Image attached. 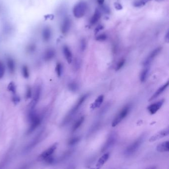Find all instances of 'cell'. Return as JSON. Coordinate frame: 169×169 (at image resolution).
<instances>
[{"mask_svg": "<svg viewBox=\"0 0 169 169\" xmlns=\"http://www.w3.org/2000/svg\"><path fill=\"white\" fill-rule=\"evenodd\" d=\"M28 118L30 123V126L28 129V134H29L35 131L36 129L39 126L42 121V117L37 114L34 109L29 110Z\"/></svg>", "mask_w": 169, "mask_h": 169, "instance_id": "6da1fadb", "label": "cell"}, {"mask_svg": "<svg viewBox=\"0 0 169 169\" xmlns=\"http://www.w3.org/2000/svg\"><path fill=\"white\" fill-rule=\"evenodd\" d=\"M87 97L88 95H85L79 99L78 101L75 105V106H73L72 108V109L70 110V111L68 113L67 115L65 118V119L62 121V125H66L71 120V119L75 115L78 110H79V108L82 105V104H83L86 99H87Z\"/></svg>", "mask_w": 169, "mask_h": 169, "instance_id": "7a4b0ae2", "label": "cell"}, {"mask_svg": "<svg viewBox=\"0 0 169 169\" xmlns=\"http://www.w3.org/2000/svg\"><path fill=\"white\" fill-rule=\"evenodd\" d=\"M87 5L84 1L78 3L73 9V15L77 18H81L85 15L87 12Z\"/></svg>", "mask_w": 169, "mask_h": 169, "instance_id": "3957f363", "label": "cell"}, {"mask_svg": "<svg viewBox=\"0 0 169 169\" xmlns=\"http://www.w3.org/2000/svg\"><path fill=\"white\" fill-rule=\"evenodd\" d=\"M42 93V87L39 84L35 86L34 90L33 99L29 105V110L35 109V107L36 106L38 102L39 101L40 98L41 97Z\"/></svg>", "mask_w": 169, "mask_h": 169, "instance_id": "277c9868", "label": "cell"}, {"mask_svg": "<svg viewBox=\"0 0 169 169\" xmlns=\"http://www.w3.org/2000/svg\"><path fill=\"white\" fill-rule=\"evenodd\" d=\"M130 106L126 105L124 107L121 111L119 113V114L116 116L114 120L112 123V126L113 127H115L118 125H119L125 118L126 117L127 115H128V113L130 112Z\"/></svg>", "mask_w": 169, "mask_h": 169, "instance_id": "5b68a950", "label": "cell"}, {"mask_svg": "<svg viewBox=\"0 0 169 169\" xmlns=\"http://www.w3.org/2000/svg\"><path fill=\"white\" fill-rule=\"evenodd\" d=\"M143 142V137H140L127 147L125 151V154L126 156H130L136 152L139 149Z\"/></svg>", "mask_w": 169, "mask_h": 169, "instance_id": "8992f818", "label": "cell"}, {"mask_svg": "<svg viewBox=\"0 0 169 169\" xmlns=\"http://www.w3.org/2000/svg\"><path fill=\"white\" fill-rule=\"evenodd\" d=\"M57 144L53 145L50 147L45 150L43 153H42L40 156L41 158L46 160L47 162L52 163V162L53 161V158L52 157V155L55 152Z\"/></svg>", "mask_w": 169, "mask_h": 169, "instance_id": "52a82bcc", "label": "cell"}, {"mask_svg": "<svg viewBox=\"0 0 169 169\" xmlns=\"http://www.w3.org/2000/svg\"><path fill=\"white\" fill-rule=\"evenodd\" d=\"M162 50L161 47H158L154 49V50L150 53L149 55H148L146 59L143 62V65L144 66H148L151 64L152 62L154 60L156 57L160 53Z\"/></svg>", "mask_w": 169, "mask_h": 169, "instance_id": "ba28073f", "label": "cell"}, {"mask_svg": "<svg viewBox=\"0 0 169 169\" xmlns=\"http://www.w3.org/2000/svg\"><path fill=\"white\" fill-rule=\"evenodd\" d=\"M116 140V137L115 134H112L107 139V141L105 142V144L102 147L101 149V152H104L106 151H107L108 149L113 146L114 145Z\"/></svg>", "mask_w": 169, "mask_h": 169, "instance_id": "9c48e42d", "label": "cell"}, {"mask_svg": "<svg viewBox=\"0 0 169 169\" xmlns=\"http://www.w3.org/2000/svg\"><path fill=\"white\" fill-rule=\"evenodd\" d=\"M169 133V129H164L163 131H160L158 133H157V134H156L153 136H152L149 140V142H152L159 140L160 139H162L163 137H166L167 136H168Z\"/></svg>", "mask_w": 169, "mask_h": 169, "instance_id": "30bf717a", "label": "cell"}, {"mask_svg": "<svg viewBox=\"0 0 169 169\" xmlns=\"http://www.w3.org/2000/svg\"><path fill=\"white\" fill-rule=\"evenodd\" d=\"M164 101L163 99L155 102L148 107V110L151 114H154L162 106Z\"/></svg>", "mask_w": 169, "mask_h": 169, "instance_id": "8fae6325", "label": "cell"}, {"mask_svg": "<svg viewBox=\"0 0 169 169\" xmlns=\"http://www.w3.org/2000/svg\"><path fill=\"white\" fill-rule=\"evenodd\" d=\"M72 25V21L70 18H69V17H67L65 18L62 24L61 25V32L63 34H66L69 32L70 27Z\"/></svg>", "mask_w": 169, "mask_h": 169, "instance_id": "7c38bea8", "label": "cell"}, {"mask_svg": "<svg viewBox=\"0 0 169 169\" xmlns=\"http://www.w3.org/2000/svg\"><path fill=\"white\" fill-rule=\"evenodd\" d=\"M168 86H169V82L168 81L166 84H165L162 86L160 87L155 92L154 94L152 95V96H151V98L149 99V101H153L154 99H156V98H158L159 96H160V95H161L162 93L166 90V88H167Z\"/></svg>", "mask_w": 169, "mask_h": 169, "instance_id": "4fadbf2b", "label": "cell"}, {"mask_svg": "<svg viewBox=\"0 0 169 169\" xmlns=\"http://www.w3.org/2000/svg\"><path fill=\"white\" fill-rule=\"evenodd\" d=\"M42 38L44 41L47 42L50 40L52 37V30L50 28L47 26L44 28L42 33Z\"/></svg>", "mask_w": 169, "mask_h": 169, "instance_id": "5bb4252c", "label": "cell"}, {"mask_svg": "<svg viewBox=\"0 0 169 169\" xmlns=\"http://www.w3.org/2000/svg\"><path fill=\"white\" fill-rule=\"evenodd\" d=\"M62 50H63V53H64L65 57L67 63L69 64H70L73 61V55H72L71 50L67 46H64Z\"/></svg>", "mask_w": 169, "mask_h": 169, "instance_id": "9a60e30c", "label": "cell"}, {"mask_svg": "<svg viewBox=\"0 0 169 169\" xmlns=\"http://www.w3.org/2000/svg\"><path fill=\"white\" fill-rule=\"evenodd\" d=\"M109 156L110 154L109 152L103 154L98 161L97 163L96 164V169H101V168L102 167L107 161V160H108Z\"/></svg>", "mask_w": 169, "mask_h": 169, "instance_id": "2e32d148", "label": "cell"}, {"mask_svg": "<svg viewBox=\"0 0 169 169\" xmlns=\"http://www.w3.org/2000/svg\"><path fill=\"white\" fill-rule=\"evenodd\" d=\"M156 149L159 152L163 153L169 151V141L164 142L159 144L156 148Z\"/></svg>", "mask_w": 169, "mask_h": 169, "instance_id": "e0dca14e", "label": "cell"}, {"mask_svg": "<svg viewBox=\"0 0 169 169\" xmlns=\"http://www.w3.org/2000/svg\"><path fill=\"white\" fill-rule=\"evenodd\" d=\"M55 55V50L53 49H49L45 52L43 58L45 61H50L54 58Z\"/></svg>", "mask_w": 169, "mask_h": 169, "instance_id": "ac0fdd59", "label": "cell"}, {"mask_svg": "<svg viewBox=\"0 0 169 169\" xmlns=\"http://www.w3.org/2000/svg\"><path fill=\"white\" fill-rule=\"evenodd\" d=\"M104 99V96L103 95H100L98 97L94 102L92 104L90 108L92 110L96 109L97 108H99L100 106L102 103L103 102Z\"/></svg>", "mask_w": 169, "mask_h": 169, "instance_id": "d6986e66", "label": "cell"}, {"mask_svg": "<svg viewBox=\"0 0 169 169\" xmlns=\"http://www.w3.org/2000/svg\"><path fill=\"white\" fill-rule=\"evenodd\" d=\"M101 17V12L99 9H96L94 14L90 19V23L92 25L96 24L100 19Z\"/></svg>", "mask_w": 169, "mask_h": 169, "instance_id": "ffe728a7", "label": "cell"}, {"mask_svg": "<svg viewBox=\"0 0 169 169\" xmlns=\"http://www.w3.org/2000/svg\"><path fill=\"white\" fill-rule=\"evenodd\" d=\"M150 69L148 66H145L140 75V80L141 82H144L147 79L149 73Z\"/></svg>", "mask_w": 169, "mask_h": 169, "instance_id": "44dd1931", "label": "cell"}, {"mask_svg": "<svg viewBox=\"0 0 169 169\" xmlns=\"http://www.w3.org/2000/svg\"><path fill=\"white\" fill-rule=\"evenodd\" d=\"M7 63L9 71L11 73H14L15 69V63L14 60L12 58H8Z\"/></svg>", "mask_w": 169, "mask_h": 169, "instance_id": "7402d4cb", "label": "cell"}, {"mask_svg": "<svg viewBox=\"0 0 169 169\" xmlns=\"http://www.w3.org/2000/svg\"><path fill=\"white\" fill-rule=\"evenodd\" d=\"M84 120H85L84 116H81V118H79V119L75 123L73 127V129H72L73 132L76 131L82 125Z\"/></svg>", "mask_w": 169, "mask_h": 169, "instance_id": "603a6c76", "label": "cell"}, {"mask_svg": "<svg viewBox=\"0 0 169 169\" xmlns=\"http://www.w3.org/2000/svg\"><path fill=\"white\" fill-rule=\"evenodd\" d=\"M151 0H139L133 4V6L135 7H142L146 5Z\"/></svg>", "mask_w": 169, "mask_h": 169, "instance_id": "cb8c5ba5", "label": "cell"}, {"mask_svg": "<svg viewBox=\"0 0 169 169\" xmlns=\"http://www.w3.org/2000/svg\"><path fill=\"white\" fill-rule=\"evenodd\" d=\"M55 70H56L57 76L59 77H60L62 76V65L61 63H59L57 64Z\"/></svg>", "mask_w": 169, "mask_h": 169, "instance_id": "d4e9b609", "label": "cell"}, {"mask_svg": "<svg viewBox=\"0 0 169 169\" xmlns=\"http://www.w3.org/2000/svg\"><path fill=\"white\" fill-rule=\"evenodd\" d=\"M22 74L23 77L25 78V79H28V78H29V69L28 68L27 66L23 65L22 67Z\"/></svg>", "mask_w": 169, "mask_h": 169, "instance_id": "484cf974", "label": "cell"}, {"mask_svg": "<svg viewBox=\"0 0 169 169\" xmlns=\"http://www.w3.org/2000/svg\"><path fill=\"white\" fill-rule=\"evenodd\" d=\"M8 90L11 93H13L14 94H15L17 91V88L15 84H14V82L9 83V85L8 86Z\"/></svg>", "mask_w": 169, "mask_h": 169, "instance_id": "4316f807", "label": "cell"}, {"mask_svg": "<svg viewBox=\"0 0 169 169\" xmlns=\"http://www.w3.org/2000/svg\"><path fill=\"white\" fill-rule=\"evenodd\" d=\"M32 91L31 88L29 86H28L26 88V93H25V98L26 99H28L32 98Z\"/></svg>", "mask_w": 169, "mask_h": 169, "instance_id": "83f0119b", "label": "cell"}, {"mask_svg": "<svg viewBox=\"0 0 169 169\" xmlns=\"http://www.w3.org/2000/svg\"><path fill=\"white\" fill-rule=\"evenodd\" d=\"M5 73V67L3 63L0 61V79L3 77Z\"/></svg>", "mask_w": 169, "mask_h": 169, "instance_id": "f1b7e54d", "label": "cell"}, {"mask_svg": "<svg viewBox=\"0 0 169 169\" xmlns=\"http://www.w3.org/2000/svg\"><path fill=\"white\" fill-rule=\"evenodd\" d=\"M69 88L71 91L75 92L78 90V85L75 82L70 83L69 85Z\"/></svg>", "mask_w": 169, "mask_h": 169, "instance_id": "f546056e", "label": "cell"}, {"mask_svg": "<svg viewBox=\"0 0 169 169\" xmlns=\"http://www.w3.org/2000/svg\"><path fill=\"white\" fill-rule=\"evenodd\" d=\"M107 36L105 34H101L96 37V40L98 41H104L106 40Z\"/></svg>", "mask_w": 169, "mask_h": 169, "instance_id": "4dcf8cb0", "label": "cell"}, {"mask_svg": "<svg viewBox=\"0 0 169 169\" xmlns=\"http://www.w3.org/2000/svg\"><path fill=\"white\" fill-rule=\"evenodd\" d=\"M125 60H120V61H119V63H118L116 67V70L117 71L119 70L120 69L122 68V67H123V66L125 65Z\"/></svg>", "mask_w": 169, "mask_h": 169, "instance_id": "1f68e13d", "label": "cell"}, {"mask_svg": "<svg viewBox=\"0 0 169 169\" xmlns=\"http://www.w3.org/2000/svg\"><path fill=\"white\" fill-rule=\"evenodd\" d=\"M79 137H73V138H72V139H70V140L69 141V145H75V143H77L78 142H79Z\"/></svg>", "mask_w": 169, "mask_h": 169, "instance_id": "d6a6232c", "label": "cell"}, {"mask_svg": "<svg viewBox=\"0 0 169 169\" xmlns=\"http://www.w3.org/2000/svg\"><path fill=\"white\" fill-rule=\"evenodd\" d=\"M12 100V101H13L15 104H18V103L20 102V97L17 96H13Z\"/></svg>", "mask_w": 169, "mask_h": 169, "instance_id": "836d02e7", "label": "cell"}, {"mask_svg": "<svg viewBox=\"0 0 169 169\" xmlns=\"http://www.w3.org/2000/svg\"><path fill=\"white\" fill-rule=\"evenodd\" d=\"M114 6L117 10H121V9H123V6L120 4L118 3V2L115 3Z\"/></svg>", "mask_w": 169, "mask_h": 169, "instance_id": "e575fe53", "label": "cell"}, {"mask_svg": "<svg viewBox=\"0 0 169 169\" xmlns=\"http://www.w3.org/2000/svg\"><path fill=\"white\" fill-rule=\"evenodd\" d=\"M81 50H85L86 47V43L85 40H82V41H81Z\"/></svg>", "mask_w": 169, "mask_h": 169, "instance_id": "d590c367", "label": "cell"}, {"mask_svg": "<svg viewBox=\"0 0 169 169\" xmlns=\"http://www.w3.org/2000/svg\"><path fill=\"white\" fill-rule=\"evenodd\" d=\"M104 27L102 25H99L96 28V29L95 30V33H97L98 32H99L100 31L102 30V29H103Z\"/></svg>", "mask_w": 169, "mask_h": 169, "instance_id": "8d00e7d4", "label": "cell"}, {"mask_svg": "<svg viewBox=\"0 0 169 169\" xmlns=\"http://www.w3.org/2000/svg\"><path fill=\"white\" fill-rule=\"evenodd\" d=\"M102 9H103V11L105 13H106V14H109V13L110 12V9H109L108 7H107V6H102Z\"/></svg>", "mask_w": 169, "mask_h": 169, "instance_id": "74e56055", "label": "cell"}, {"mask_svg": "<svg viewBox=\"0 0 169 169\" xmlns=\"http://www.w3.org/2000/svg\"><path fill=\"white\" fill-rule=\"evenodd\" d=\"M35 46H34V45H31L28 48V50H29V52H33L34 50H35Z\"/></svg>", "mask_w": 169, "mask_h": 169, "instance_id": "f35d334b", "label": "cell"}, {"mask_svg": "<svg viewBox=\"0 0 169 169\" xmlns=\"http://www.w3.org/2000/svg\"><path fill=\"white\" fill-rule=\"evenodd\" d=\"M165 40L166 41V42L168 43L169 42V32H168L165 38Z\"/></svg>", "mask_w": 169, "mask_h": 169, "instance_id": "ab89813d", "label": "cell"}, {"mask_svg": "<svg viewBox=\"0 0 169 169\" xmlns=\"http://www.w3.org/2000/svg\"><path fill=\"white\" fill-rule=\"evenodd\" d=\"M97 1L98 3L99 4V5H103L104 3L105 0H97Z\"/></svg>", "mask_w": 169, "mask_h": 169, "instance_id": "60d3db41", "label": "cell"}, {"mask_svg": "<svg viewBox=\"0 0 169 169\" xmlns=\"http://www.w3.org/2000/svg\"><path fill=\"white\" fill-rule=\"evenodd\" d=\"M147 169H156V167H151L148 168Z\"/></svg>", "mask_w": 169, "mask_h": 169, "instance_id": "b9f144b4", "label": "cell"}]
</instances>
